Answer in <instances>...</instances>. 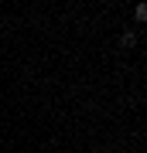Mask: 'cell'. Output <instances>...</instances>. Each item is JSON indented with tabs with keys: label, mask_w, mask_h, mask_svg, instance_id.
<instances>
[{
	"label": "cell",
	"mask_w": 147,
	"mask_h": 153,
	"mask_svg": "<svg viewBox=\"0 0 147 153\" xmlns=\"http://www.w3.org/2000/svg\"><path fill=\"white\" fill-rule=\"evenodd\" d=\"M120 44H123V48H133V44H137V34H133V31H123Z\"/></svg>",
	"instance_id": "6da1fadb"
},
{
	"label": "cell",
	"mask_w": 147,
	"mask_h": 153,
	"mask_svg": "<svg viewBox=\"0 0 147 153\" xmlns=\"http://www.w3.org/2000/svg\"><path fill=\"white\" fill-rule=\"evenodd\" d=\"M137 21H147V4H137V10H133Z\"/></svg>",
	"instance_id": "7a4b0ae2"
}]
</instances>
